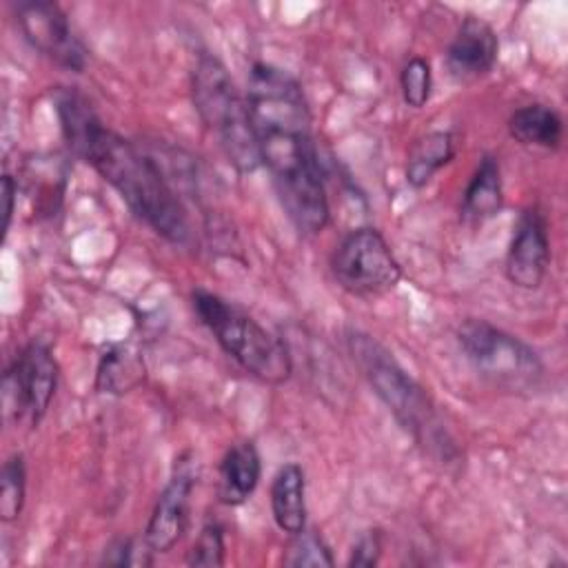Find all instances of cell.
<instances>
[{"instance_id": "cell-23", "label": "cell", "mask_w": 568, "mask_h": 568, "mask_svg": "<svg viewBox=\"0 0 568 568\" xmlns=\"http://www.w3.org/2000/svg\"><path fill=\"white\" fill-rule=\"evenodd\" d=\"M153 550L146 544V539H115L106 550H104V564L109 566H149L153 564Z\"/></svg>"}, {"instance_id": "cell-1", "label": "cell", "mask_w": 568, "mask_h": 568, "mask_svg": "<svg viewBox=\"0 0 568 568\" xmlns=\"http://www.w3.org/2000/svg\"><path fill=\"white\" fill-rule=\"evenodd\" d=\"M246 104L262 164L271 173L286 217L304 235L322 233L331 209L302 84L271 62H255L248 71Z\"/></svg>"}, {"instance_id": "cell-20", "label": "cell", "mask_w": 568, "mask_h": 568, "mask_svg": "<svg viewBox=\"0 0 568 568\" xmlns=\"http://www.w3.org/2000/svg\"><path fill=\"white\" fill-rule=\"evenodd\" d=\"M399 87H402V98L408 106L422 109L430 100L433 91V73L430 64L422 55H413L399 73Z\"/></svg>"}, {"instance_id": "cell-15", "label": "cell", "mask_w": 568, "mask_h": 568, "mask_svg": "<svg viewBox=\"0 0 568 568\" xmlns=\"http://www.w3.org/2000/svg\"><path fill=\"white\" fill-rule=\"evenodd\" d=\"M504 204L501 169L495 155L486 153L477 162L462 200V213L466 220L481 222L493 217Z\"/></svg>"}, {"instance_id": "cell-11", "label": "cell", "mask_w": 568, "mask_h": 568, "mask_svg": "<svg viewBox=\"0 0 568 568\" xmlns=\"http://www.w3.org/2000/svg\"><path fill=\"white\" fill-rule=\"evenodd\" d=\"M550 264V237L546 215L530 206L521 211L506 253V277L524 291L539 288Z\"/></svg>"}, {"instance_id": "cell-19", "label": "cell", "mask_w": 568, "mask_h": 568, "mask_svg": "<svg viewBox=\"0 0 568 568\" xmlns=\"http://www.w3.org/2000/svg\"><path fill=\"white\" fill-rule=\"evenodd\" d=\"M27 495V468L20 453L11 455L2 466V488H0V519L16 521L22 513Z\"/></svg>"}, {"instance_id": "cell-16", "label": "cell", "mask_w": 568, "mask_h": 568, "mask_svg": "<svg viewBox=\"0 0 568 568\" xmlns=\"http://www.w3.org/2000/svg\"><path fill=\"white\" fill-rule=\"evenodd\" d=\"M508 133L532 149H557L564 138V120L548 104H526L510 113Z\"/></svg>"}, {"instance_id": "cell-2", "label": "cell", "mask_w": 568, "mask_h": 568, "mask_svg": "<svg viewBox=\"0 0 568 568\" xmlns=\"http://www.w3.org/2000/svg\"><path fill=\"white\" fill-rule=\"evenodd\" d=\"M53 104L71 153L93 166L153 233L186 246L193 237L189 213L158 160L109 129L78 89H58Z\"/></svg>"}, {"instance_id": "cell-24", "label": "cell", "mask_w": 568, "mask_h": 568, "mask_svg": "<svg viewBox=\"0 0 568 568\" xmlns=\"http://www.w3.org/2000/svg\"><path fill=\"white\" fill-rule=\"evenodd\" d=\"M382 532L379 530H366L353 546L351 550V559H348V566H364V568H371L379 561V555H382Z\"/></svg>"}, {"instance_id": "cell-6", "label": "cell", "mask_w": 568, "mask_h": 568, "mask_svg": "<svg viewBox=\"0 0 568 568\" xmlns=\"http://www.w3.org/2000/svg\"><path fill=\"white\" fill-rule=\"evenodd\" d=\"M457 339L473 368L495 384L524 388L544 375L539 355L526 342L486 320H466Z\"/></svg>"}, {"instance_id": "cell-4", "label": "cell", "mask_w": 568, "mask_h": 568, "mask_svg": "<svg viewBox=\"0 0 568 568\" xmlns=\"http://www.w3.org/2000/svg\"><path fill=\"white\" fill-rule=\"evenodd\" d=\"M191 98L229 164L240 173H253L262 164V155L246 95L240 93L220 58L211 53L197 55L191 71Z\"/></svg>"}, {"instance_id": "cell-22", "label": "cell", "mask_w": 568, "mask_h": 568, "mask_svg": "<svg viewBox=\"0 0 568 568\" xmlns=\"http://www.w3.org/2000/svg\"><path fill=\"white\" fill-rule=\"evenodd\" d=\"M224 530L220 524L211 521L206 526H202L195 544L189 550L186 564L189 566H206V568H215L224 564Z\"/></svg>"}, {"instance_id": "cell-8", "label": "cell", "mask_w": 568, "mask_h": 568, "mask_svg": "<svg viewBox=\"0 0 568 568\" xmlns=\"http://www.w3.org/2000/svg\"><path fill=\"white\" fill-rule=\"evenodd\" d=\"M58 386V362L49 344L31 339L20 348L2 377V402L7 417L27 419L38 426L47 415Z\"/></svg>"}, {"instance_id": "cell-25", "label": "cell", "mask_w": 568, "mask_h": 568, "mask_svg": "<svg viewBox=\"0 0 568 568\" xmlns=\"http://www.w3.org/2000/svg\"><path fill=\"white\" fill-rule=\"evenodd\" d=\"M16 197H18V182L13 175L4 173L2 175V231L9 233L11 217L16 213Z\"/></svg>"}, {"instance_id": "cell-18", "label": "cell", "mask_w": 568, "mask_h": 568, "mask_svg": "<svg viewBox=\"0 0 568 568\" xmlns=\"http://www.w3.org/2000/svg\"><path fill=\"white\" fill-rule=\"evenodd\" d=\"M455 158V140L448 131H430L415 140L406 160V182L415 189L426 186L433 175Z\"/></svg>"}, {"instance_id": "cell-13", "label": "cell", "mask_w": 568, "mask_h": 568, "mask_svg": "<svg viewBox=\"0 0 568 568\" xmlns=\"http://www.w3.org/2000/svg\"><path fill=\"white\" fill-rule=\"evenodd\" d=\"M271 513L277 528L291 537L306 528V477L300 464L288 462L273 475Z\"/></svg>"}, {"instance_id": "cell-12", "label": "cell", "mask_w": 568, "mask_h": 568, "mask_svg": "<svg viewBox=\"0 0 568 568\" xmlns=\"http://www.w3.org/2000/svg\"><path fill=\"white\" fill-rule=\"evenodd\" d=\"M497 51L499 42L495 29L477 16H468L446 49V69L459 82L477 80L493 71Z\"/></svg>"}, {"instance_id": "cell-7", "label": "cell", "mask_w": 568, "mask_h": 568, "mask_svg": "<svg viewBox=\"0 0 568 568\" xmlns=\"http://www.w3.org/2000/svg\"><path fill=\"white\" fill-rule=\"evenodd\" d=\"M335 282L355 297H379L402 280V266L384 235L373 226L346 233L331 255Z\"/></svg>"}, {"instance_id": "cell-5", "label": "cell", "mask_w": 568, "mask_h": 568, "mask_svg": "<svg viewBox=\"0 0 568 568\" xmlns=\"http://www.w3.org/2000/svg\"><path fill=\"white\" fill-rule=\"evenodd\" d=\"M193 311L209 328L222 351L246 373L266 382L284 384L293 373V362L284 342L260 326L251 315L211 291H193Z\"/></svg>"}, {"instance_id": "cell-9", "label": "cell", "mask_w": 568, "mask_h": 568, "mask_svg": "<svg viewBox=\"0 0 568 568\" xmlns=\"http://www.w3.org/2000/svg\"><path fill=\"white\" fill-rule=\"evenodd\" d=\"M16 20L24 40L44 58L67 71H84L89 51L58 2L22 0L16 4Z\"/></svg>"}, {"instance_id": "cell-21", "label": "cell", "mask_w": 568, "mask_h": 568, "mask_svg": "<svg viewBox=\"0 0 568 568\" xmlns=\"http://www.w3.org/2000/svg\"><path fill=\"white\" fill-rule=\"evenodd\" d=\"M284 564L286 566H333L335 559L331 555V548L328 544L324 541L322 535H317L315 530H302L297 535H293V541L286 550V557H284Z\"/></svg>"}, {"instance_id": "cell-17", "label": "cell", "mask_w": 568, "mask_h": 568, "mask_svg": "<svg viewBox=\"0 0 568 568\" xmlns=\"http://www.w3.org/2000/svg\"><path fill=\"white\" fill-rule=\"evenodd\" d=\"M146 366L140 351L129 344H111L98 362L95 388L106 395H124L144 382Z\"/></svg>"}, {"instance_id": "cell-14", "label": "cell", "mask_w": 568, "mask_h": 568, "mask_svg": "<svg viewBox=\"0 0 568 568\" xmlns=\"http://www.w3.org/2000/svg\"><path fill=\"white\" fill-rule=\"evenodd\" d=\"M262 475L260 453L253 442L233 444L220 464L217 495L226 506L244 504L257 488Z\"/></svg>"}, {"instance_id": "cell-10", "label": "cell", "mask_w": 568, "mask_h": 568, "mask_svg": "<svg viewBox=\"0 0 568 568\" xmlns=\"http://www.w3.org/2000/svg\"><path fill=\"white\" fill-rule=\"evenodd\" d=\"M195 481V462L189 455H182L166 486L158 495L144 530V539L153 552H169L184 535Z\"/></svg>"}, {"instance_id": "cell-3", "label": "cell", "mask_w": 568, "mask_h": 568, "mask_svg": "<svg viewBox=\"0 0 568 568\" xmlns=\"http://www.w3.org/2000/svg\"><path fill=\"white\" fill-rule=\"evenodd\" d=\"M346 346L355 366L362 371L364 379L384 402L397 424L424 450L448 462L455 446L430 395L399 366L393 353L371 335L351 331Z\"/></svg>"}]
</instances>
